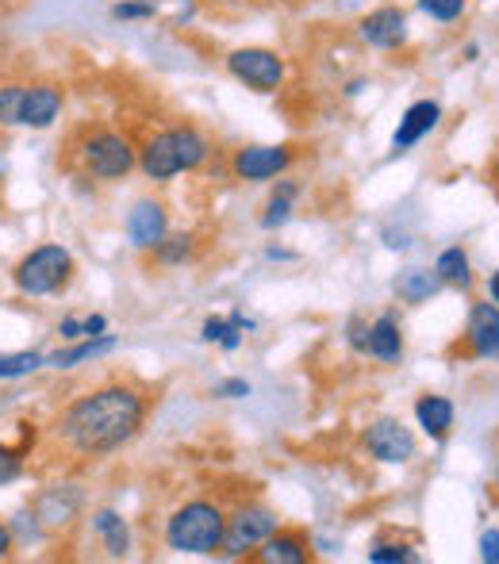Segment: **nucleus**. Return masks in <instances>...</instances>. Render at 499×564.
Wrapping results in <instances>:
<instances>
[{
	"mask_svg": "<svg viewBox=\"0 0 499 564\" xmlns=\"http://www.w3.org/2000/svg\"><path fill=\"white\" fill-rule=\"evenodd\" d=\"M150 415V395L127 380H108L100 388L74 395L54 415L51 442L77 460H100L139 438Z\"/></svg>",
	"mask_w": 499,
	"mask_h": 564,
	"instance_id": "f257e3e1",
	"label": "nucleus"
},
{
	"mask_svg": "<svg viewBox=\"0 0 499 564\" xmlns=\"http://www.w3.org/2000/svg\"><path fill=\"white\" fill-rule=\"evenodd\" d=\"M216 147L211 139L200 131L196 123H173L154 131L147 142L139 147V170L147 181L165 185V181L181 177V173H196L211 162Z\"/></svg>",
	"mask_w": 499,
	"mask_h": 564,
	"instance_id": "f03ea898",
	"label": "nucleus"
},
{
	"mask_svg": "<svg viewBox=\"0 0 499 564\" xmlns=\"http://www.w3.org/2000/svg\"><path fill=\"white\" fill-rule=\"evenodd\" d=\"M227 534V511L211 499H188V503L173 507L165 519V545L173 553H188V557H216L224 550Z\"/></svg>",
	"mask_w": 499,
	"mask_h": 564,
	"instance_id": "7ed1b4c3",
	"label": "nucleus"
},
{
	"mask_svg": "<svg viewBox=\"0 0 499 564\" xmlns=\"http://www.w3.org/2000/svg\"><path fill=\"white\" fill-rule=\"evenodd\" d=\"M74 162L82 177L123 181L131 170H139V147L112 127H82L74 139Z\"/></svg>",
	"mask_w": 499,
	"mask_h": 564,
	"instance_id": "20e7f679",
	"label": "nucleus"
},
{
	"mask_svg": "<svg viewBox=\"0 0 499 564\" xmlns=\"http://www.w3.org/2000/svg\"><path fill=\"white\" fill-rule=\"evenodd\" d=\"M77 273L74 253L62 242H39L12 265V289L23 300H46L69 289Z\"/></svg>",
	"mask_w": 499,
	"mask_h": 564,
	"instance_id": "39448f33",
	"label": "nucleus"
},
{
	"mask_svg": "<svg viewBox=\"0 0 499 564\" xmlns=\"http://www.w3.org/2000/svg\"><path fill=\"white\" fill-rule=\"evenodd\" d=\"M224 69L231 74V82H239L242 89L258 93V97L281 93L284 77H289V62L273 46H235L224 58Z\"/></svg>",
	"mask_w": 499,
	"mask_h": 564,
	"instance_id": "423d86ee",
	"label": "nucleus"
},
{
	"mask_svg": "<svg viewBox=\"0 0 499 564\" xmlns=\"http://www.w3.org/2000/svg\"><path fill=\"white\" fill-rule=\"evenodd\" d=\"M276 527H281V514L269 503H239L235 511H227L224 553L227 557H253V550H258Z\"/></svg>",
	"mask_w": 499,
	"mask_h": 564,
	"instance_id": "0eeeda50",
	"label": "nucleus"
},
{
	"mask_svg": "<svg viewBox=\"0 0 499 564\" xmlns=\"http://www.w3.org/2000/svg\"><path fill=\"white\" fill-rule=\"evenodd\" d=\"M292 162H296V147H289V142H276V147L250 142V147L235 150L231 173L247 185H261V181H276L281 173H289Z\"/></svg>",
	"mask_w": 499,
	"mask_h": 564,
	"instance_id": "6e6552de",
	"label": "nucleus"
},
{
	"mask_svg": "<svg viewBox=\"0 0 499 564\" xmlns=\"http://www.w3.org/2000/svg\"><path fill=\"white\" fill-rule=\"evenodd\" d=\"M361 446L369 449V457H377L380 465H408L411 457L419 453V442L411 434V426H403L400 419L380 415L366 426L361 434Z\"/></svg>",
	"mask_w": 499,
	"mask_h": 564,
	"instance_id": "1a4fd4ad",
	"label": "nucleus"
},
{
	"mask_svg": "<svg viewBox=\"0 0 499 564\" xmlns=\"http://www.w3.org/2000/svg\"><path fill=\"white\" fill-rule=\"evenodd\" d=\"M66 112V89L58 82H28L23 85V105H20V127L23 131H51Z\"/></svg>",
	"mask_w": 499,
	"mask_h": 564,
	"instance_id": "9d476101",
	"label": "nucleus"
},
{
	"mask_svg": "<svg viewBox=\"0 0 499 564\" xmlns=\"http://www.w3.org/2000/svg\"><path fill=\"white\" fill-rule=\"evenodd\" d=\"M123 235L131 250L154 253V246L170 235V212H165V204L154 200V196L134 200V208L127 212V219H123Z\"/></svg>",
	"mask_w": 499,
	"mask_h": 564,
	"instance_id": "9b49d317",
	"label": "nucleus"
},
{
	"mask_svg": "<svg viewBox=\"0 0 499 564\" xmlns=\"http://www.w3.org/2000/svg\"><path fill=\"white\" fill-rule=\"evenodd\" d=\"M358 39L369 51H400L408 43V12L400 4H380L358 20Z\"/></svg>",
	"mask_w": 499,
	"mask_h": 564,
	"instance_id": "f8f14e48",
	"label": "nucleus"
},
{
	"mask_svg": "<svg viewBox=\"0 0 499 564\" xmlns=\"http://www.w3.org/2000/svg\"><path fill=\"white\" fill-rule=\"evenodd\" d=\"M442 123V105L438 100H415V105L403 108L400 123H395L392 131V154H408V150H415L419 142L426 139V134H434Z\"/></svg>",
	"mask_w": 499,
	"mask_h": 564,
	"instance_id": "ddd939ff",
	"label": "nucleus"
},
{
	"mask_svg": "<svg viewBox=\"0 0 499 564\" xmlns=\"http://www.w3.org/2000/svg\"><path fill=\"white\" fill-rule=\"evenodd\" d=\"M82 503H85V496H82V488H77V484H54V488H46L43 496L35 499L31 514H35L39 527L62 530V527H69V522L77 519Z\"/></svg>",
	"mask_w": 499,
	"mask_h": 564,
	"instance_id": "4468645a",
	"label": "nucleus"
},
{
	"mask_svg": "<svg viewBox=\"0 0 499 564\" xmlns=\"http://www.w3.org/2000/svg\"><path fill=\"white\" fill-rule=\"evenodd\" d=\"M469 354L480 361H499V304H473L469 307V327H465Z\"/></svg>",
	"mask_w": 499,
	"mask_h": 564,
	"instance_id": "2eb2a0df",
	"label": "nucleus"
},
{
	"mask_svg": "<svg viewBox=\"0 0 499 564\" xmlns=\"http://www.w3.org/2000/svg\"><path fill=\"white\" fill-rule=\"evenodd\" d=\"M116 346H120V338H116V335H97V338L62 341L58 349H51V354H46V369H54V372L82 369V365L97 361V357H108Z\"/></svg>",
	"mask_w": 499,
	"mask_h": 564,
	"instance_id": "dca6fc26",
	"label": "nucleus"
},
{
	"mask_svg": "<svg viewBox=\"0 0 499 564\" xmlns=\"http://www.w3.org/2000/svg\"><path fill=\"white\" fill-rule=\"evenodd\" d=\"M253 561H261V564H307L312 561V542H307V534H300V530L276 527L273 534L253 550Z\"/></svg>",
	"mask_w": 499,
	"mask_h": 564,
	"instance_id": "f3484780",
	"label": "nucleus"
},
{
	"mask_svg": "<svg viewBox=\"0 0 499 564\" xmlns=\"http://www.w3.org/2000/svg\"><path fill=\"white\" fill-rule=\"evenodd\" d=\"M250 330H258V323H253L247 312L235 307L231 315H208L200 327V338L219 349H227V354H235V349H242V341H247Z\"/></svg>",
	"mask_w": 499,
	"mask_h": 564,
	"instance_id": "a211bd4d",
	"label": "nucleus"
},
{
	"mask_svg": "<svg viewBox=\"0 0 499 564\" xmlns=\"http://www.w3.org/2000/svg\"><path fill=\"white\" fill-rule=\"evenodd\" d=\"M454 419H457V408H454V400H449V395L426 392V395H419V400H415V423L431 442L446 438V434L454 431Z\"/></svg>",
	"mask_w": 499,
	"mask_h": 564,
	"instance_id": "6ab92c4d",
	"label": "nucleus"
},
{
	"mask_svg": "<svg viewBox=\"0 0 499 564\" xmlns=\"http://www.w3.org/2000/svg\"><path fill=\"white\" fill-rule=\"evenodd\" d=\"M366 357H373V361H380V365H400L403 361V327L392 312L377 315V319L369 323Z\"/></svg>",
	"mask_w": 499,
	"mask_h": 564,
	"instance_id": "aec40b11",
	"label": "nucleus"
},
{
	"mask_svg": "<svg viewBox=\"0 0 499 564\" xmlns=\"http://www.w3.org/2000/svg\"><path fill=\"white\" fill-rule=\"evenodd\" d=\"M93 534L100 538V545H105V553L112 561H120L131 553V527H127V519L116 511V507L93 511Z\"/></svg>",
	"mask_w": 499,
	"mask_h": 564,
	"instance_id": "412c9836",
	"label": "nucleus"
},
{
	"mask_svg": "<svg viewBox=\"0 0 499 564\" xmlns=\"http://www.w3.org/2000/svg\"><path fill=\"white\" fill-rule=\"evenodd\" d=\"M296 200H300V181H289L281 173V177H276V185H273V193H269L265 208H261L258 224L265 230H281L292 219V212H296Z\"/></svg>",
	"mask_w": 499,
	"mask_h": 564,
	"instance_id": "4be33fe9",
	"label": "nucleus"
},
{
	"mask_svg": "<svg viewBox=\"0 0 499 564\" xmlns=\"http://www.w3.org/2000/svg\"><path fill=\"white\" fill-rule=\"evenodd\" d=\"M392 289L403 304H426V300H434L442 292V281H438V273H431V269L411 265V269H400Z\"/></svg>",
	"mask_w": 499,
	"mask_h": 564,
	"instance_id": "5701e85b",
	"label": "nucleus"
},
{
	"mask_svg": "<svg viewBox=\"0 0 499 564\" xmlns=\"http://www.w3.org/2000/svg\"><path fill=\"white\" fill-rule=\"evenodd\" d=\"M434 273H438L442 284H457V289H469L473 284V265H469V253L462 246H446L434 261Z\"/></svg>",
	"mask_w": 499,
	"mask_h": 564,
	"instance_id": "b1692460",
	"label": "nucleus"
},
{
	"mask_svg": "<svg viewBox=\"0 0 499 564\" xmlns=\"http://www.w3.org/2000/svg\"><path fill=\"white\" fill-rule=\"evenodd\" d=\"M39 438H23L20 446H12V442L0 438V488L4 484H15L23 476V468H28V457L31 449H35Z\"/></svg>",
	"mask_w": 499,
	"mask_h": 564,
	"instance_id": "393cba45",
	"label": "nucleus"
},
{
	"mask_svg": "<svg viewBox=\"0 0 499 564\" xmlns=\"http://www.w3.org/2000/svg\"><path fill=\"white\" fill-rule=\"evenodd\" d=\"M46 369V354L39 349H20V354H0V380H23Z\"/></svg>",
	"mask_w": 499,
	"mask_h": 564,
	"instance_id": "a878e982",
	"label": "nucleus"
},
{
	"mask_svg": "<svg viewBox=\"0 0 499 564\" xmlns=\"http://www.w3.org/2000/svg\"><path fill=\"white\" fill-rule=\"evenodd\" d=\"M196 253V238L193 235H165L162 242L154 246V258L158 265H185L188 258Z\"/></svg>",
	"mask_w": 499,
	"mask_h": 564,
	"instance_id": "bb28decb",
	"label": "nucleus"
},
{
	"mask_svg": "<svg viewBox=\"0 0 499 564\" xmlns=\"http://www.w3.org/2000/svg\"><path fill=\"white\" fill-rule=\"evenodd\" d=\"M28 82H0V131H20V105Z\"/></svg>",
	"mask_w": 499,
	"mask_h": 564,
	"instance_id": "cd10ccee",
	"label": "nucleus"
},
{
	"mask_svg": "<svg viewBox=\"0 0 499 564\" xmlns=\"http://www.w3.org/2000/svg\"><path fill=\"white\" fill-rule=\"evenodd\" d=\"M415 4H419V12L434 23H457L469 12V0H415Z\"/></svg>",
	"mask_w": 499,
	"mask_h": 564,
	"instance_id": "c85d7f7f",
	"label": "nucleus"
},
{
	"mask_svg": "<svg viewBox=\"0 0 499 564\" xmlns=\"http://www.w3.org/2000/svg\"><path fill=\"white\" fill-rule=\"evenodd\" d=\"M108 12L116 23H150L158 15V4L154 0H116Z\"/></svg>",
	"mask_w": 499,
	"mask_h": 564,
	"instance_id": "c756f323",
	"label": "nucleus"
},
{
	"mask_svg": "<svg viewBox=\"0 0 499 564\" xmlns=\"http://www.w3.org/2000/svg\"><path fill=\"white\" fill-rule=\"evenodd\" d=\"M373 564H415L419 561V553L411 550V545H403V542H380L373 545V550L366 553Z\"/></svg>",
	"mask_w": 499,
	"mask_h": 564,
	"instance_id": "7c9ffc66",
	"label": "nucleus"
},
{
	"mask_svg": "<svg viewBox=\"0 0 499 564\" xmlns=\"http://www.w3.org/2000/svg\"><path fill=\"white\" fill-rule=\"evenodd\" d=\"M346 346H350L354 354L366 357V349H369V319H361V315H350V319H346Z\"/></svg>",
	"mask_w": 499,
	"mask_h": 564,
	"instance_id": "2f4dec72",
	"label": "nucleus"
},
{
	"mask_svg": "<svg viewBox=\"0 0 499 564\" xmlns=\"http://www.w3.org/2000/svg\"><path fill=\"white\" fill-rule=\"evenodd\" d=\"M250 392H253V388H250L247 377H227V380H219V384H216L219 400H247Z\"/></svg>",
	"mask_w": 499,
	"mask_h": 564,
	"instance_id": "473e14b6",
	"label": "nucleus"
},
{
	"mask_svg": "<svg viewBox=\"0 0 499 564\" xmlns=\"http://www.w3.org/2000/svg\"><path fill=\"white\" fill-rule=\"evenodd\" d=\"M54 335H58L62 341H77V338H85V323H82V315H62L58 327H54Z\"/></svg>",
	"mask_w": 499,
	"mask_h": 564,
	"instance_id": "72a5a7b5",
	"label": "nucleus"
},
{
	"mask_svg": "<svg viewBox=\"0 0 499 564\" xmlns=\"http://www.w3.org/2000/svg\"><path fill=\"white\" fill-rule=\"evenodd\" d=\"M480 561L485 564H499V530H485L480 534Z\"/></svg>",
	"mask_w": 499,
	"mask_h": 564,
	"instance_id": "f704fd0d",
	"label": "nucleus"
},
{
	"mask_svg": "<svg viewBox=\"0 0 499 564\" xmlns=\"http://www.w3.org/2000/svg\"><path fill=\"white\" fill-rule=\"evenodd\" d=\"M85 323V338H97V335H108V315L93 312V315H82Z\"/></svg>",
	"mask_w": 499,
	"mask_h": 564,
	"instance_id": "c9c22d12",
	"label": "nucleus"
},
{
	"mask_svg": "<svg viewBox=\"0 0 499 564\" xmlns=\"http://www.w3.org/2000/svg\"><path fill=\"white\" fill-rule=\"evenodd\" d=\"M15 553V534H12V522L0 519V561H8Z\"/></svg>",
	"mask_w": 499,
	"mask_h": 564,
	"instance_id": "e433bc0d",
	"label": "nucleus"
},
{
	"mask_svg": "<svg viewBox=\"0 0 499 564\" xmlns=\"http://www.w3.org/2000/svg\"><path fill=\"white\" fill-rule=\"evenodd\" d=\"M384 246L388 250H411V235L408 230H384Z\"/></svg>",
	"mask_w": 499,
	"mask_h": 564,
	"instance_id": "4c0bfd02",
	"label": "nucleus"
},
{
	"mask_svg": "<svg viewBox=\"0 0 499 564\" xmlns=\"http://www.w3.org/2000/svg\"><path fill=\"white\" fill-rule=\"evenodd\" d=\"M265 258H269V261H296L300 253H296V250H281V246H269Z\"/></svg>",
	"mask_w": 499,
	"mask_h": 564,
	"instance_id": "58836bf2",
	"label": "nucleus"
},
{
	"mask_svg": "<svg viewBox=\"0 0 499 564\" xmlns=\"http://www.w3.org/2000/svg\"><path fill=\"white\" fill-rule=\"evenodd\" d=\"M366 89H369V82H366V77H354V82L346 85V97H361V93H366Z\"/></svg>",
	"mask_w": 499,
	"mask_h": 564,
	"instance_id": "ea45409f",
	"label": "nucleus"
},
{
	"mask_svg": "<svg viewBox=\"0 0 499 564\" xmlns=\"http://www.w3.org/2000/svg\"><path fill=\"white\" fill-rule=\"evenodd\" d=\"M488 296H492V304H499V269L488 276Z\"/></svg>",
	"mask_w": 499,
	"mask_h": 564,
	"instance_id": "a19ab883",
	"label": "nucleus"
},
{
	"mask_svg": "<svg viewBox=\"0 0 499 564\" xmlns=\"http://www.w3.org/2000/svg\"><path fill=\"white\" fill-rule=\"evenodd\" d=\"M480 58V46L477 43H465V62H477Z\"/></svg>",
	"mask_w": 499,
	"mask_h": 564,
	"instance_id": "79ce46f5",
	"label": "nucleus"
},
{
	"mask_svg": "<svg viewBox=\"0 0 499 564\" xmlns=\"http://www.w3.org/2000/svg\"><path fill=\"white\" fill-rule=\"evenodd\" d=\"M492 173H496V181H499V154H496V162H492Z\"/></svg>",
	"mask_w": 499,
	"mask_h": 564,
	"instance_id": "37998d69",
	"label": "nucleus"
},
{
	"mask_svg": "<svg viewBox=\"0 0 499 564\" xmlns=\"http://www.w3.org/2000/svg\"><path fill=\"white\" fill-rule=\"evenodd\" d=\"M0 177H4V158H0Z\"/></svg>",
	"mask_w": 499,
	"mask_h": 564,
	"instance_id": "c03bdc74",
	"label": "nucleus"
},
{
	"mask_svg": "<svg viewBox=\"0 0 499 564\" xmlns=\"http://www.w3.org/2000/svg\"><path fill=\"white\" fill-rule=\"evenodd\" d=\"M496 476H499V468H496Z\"/></svg>",
	"mask_w": 499,
	"mask_h": 564,
	"instance_id": "a18cd8bd",
	"label": "nucleus"
}]
</instances>
